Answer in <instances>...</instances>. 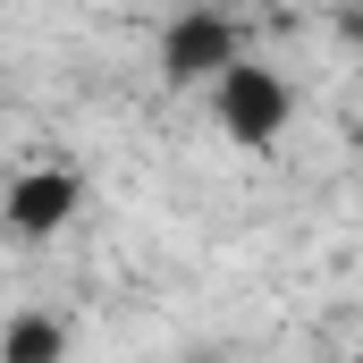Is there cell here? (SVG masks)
<instances>
[{"label":"cell","mask_w":363,"mask_h":363,"mask_svg":"<svg viewBox=\"0 0 363 363\" xmlns=\"http://www.w3.org/2000/svg\"><path fill=\"white\" fill-rule=\"evenodd\" d=\"M237 17L220 9V0H194V9H178L169 26H161V85H178V93H194V85H211L228 60H237Z\"/></svg>","instance_id":"3957f363"},{"label":"cell","mask_w":363,"mask_h":363,"mask_svg":"<svg viewBox=\"0 0 363 363\" xmlns=\"http://www.w3.org/2000/svg\"><path fill=\"white\" fill-rule=\"evenodd\" d=\"M60 355H68V321L51 313H17L0 330V363H60Z\"/></svg>","instance_id":"277c9868"},{"label":"cell","mask_w":363,"mask_h":363,"mask_svg":"<svg viewBox=\"0 0 363 363\" xmlns=\"http://www.w3.org/2000/svg\"><path fill=\"white\" fill-rule=\"evenodd\" d=\"M338 34H347V43L363 51V9H347V17H338Z\"/></svg>","instance_id":"5b68a950"},{"label":"cell","mask_w":363,"mask_h":363,"mask_svg":"<svg viewBox=\"0 0 363 363\" xmlns=\"http://www.w3.org/2000/svg\"><path fill=\"white\" fill-rule=\"evenodd\" d=\"M77 211H85V178L68 161H26V169H9V186H0V228L17 245H51Z\"/></svg>","instance_id":"7a4b0ae2"},{"label":"cell","mask_w":363,"mask_h":363,"mask_svg":"<svg viewBox=\"0 0 363 363\" xmlns=\"http://www.w3.org/2000/svg\"><path fill=\"white\" fill-rule=\"evenodd\" d=\"M203 101H211L220 135L245 144V152H271L279 135H287V118H296V85H287L279 68H262V60H228V68L203 85Z\"/></svg>","instance_id":"6da1fadb"}]
</instances>
